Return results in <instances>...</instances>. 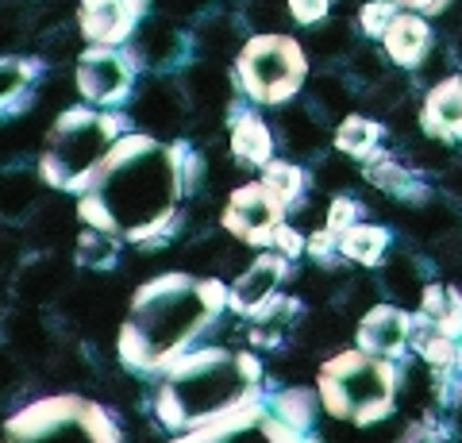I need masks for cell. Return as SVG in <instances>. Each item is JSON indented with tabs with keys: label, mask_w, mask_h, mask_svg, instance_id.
<instances>
[{
	"label": "cell",
	"mask_w": 462,
	"mask_h": 443,
	"mask_svg": "<svg viewBox=\"0 0 462 443\" xmlns=\"http://www.w3.org/2000/svg\"><path fill=\"white\" fill-rule=\"evenodd\" d=\"M227 443H320V439H316L312 432H297V428H289L285 420H278L266 409L254 424H247L243 432H236Z\"/></svg>",
	"instance_id": "cell-21"
},
{
	"label": "cell",
	"mask_w": 462,
	"mask_h": 443,
	"mask_svg": "<svg viewBox=\"0 0 462 443\" xmlns=\"http://www.w3.org/2000/svg\"><path fill=\"white\" fill-rule=\"evenodd\" d=\"M382 124H374L366 116H346L336 132V147L346 154V159H358V162H370L382 154Z\"/></svg>",
	"instance_id": "cell-18"
},
{
	"label": "cell",
	"mask_w": 462,
	"mask_h": 443,
	"mask_svg": "<svg viewBox=\"0 0 462 443\" xmlns=\"http://www.w3.org/2000/svg\"><path fill=\"white\" fill-rule=\"evenodd\" d=\"M143 12H147V0H81L78 32L85 42L127 47V39L139 32Z\"/></svg>",
	"instance_id": "cell-10"
},
{
	"label": "cell",
	"mask_w": 462,
	"mask_h": 443,
	"mask_svg": "<svg viewBox=\"0 0 462 443\" xmlns=\"http://www.w3.org/2000/svg\"><path fill=\"white\" fill-rule=\"evenodd\" d=\"M227 312V285L193 274H158L139 285L132 317L120 332V359L127 370L162 378L166 370L193 351L200 336L212 332Z\"/></svg>",
	"instance_id": "cell-1"
},
{
	"label": "cell",
	"mask_w": 462,
	"mask_h": 443,
	"mask_svg": "<svg viewBox=\"0 0 462 443\" xmlns=\"http://www.w3.org/2000/svg\"><path fill=\"white\" fill-rule=\"evenodd\" d=\"M132 132V120L116 108L74 105L54 120L47 135V151L39 159V174L62 193H81L89 185L97 162L112 151V143Z\"/></svg>",
	"instance_id": "cell-4"
},
{
	"label": "cell",
	"mask_w": 462,
	"mask_h": 443,
	"mask_svg": "<svg viewBox=\"0 0 462 443\" xmlns=\"http://www.w3.org/2000/svg\"><path fill=\"white\" fill-rule=\"evenodd\" d=\"M305 74H309V62L300 42L278 32L247 39L243 51L236 54V66H231V81H236V89L251 105L293 101L297 89L305 85Z\"/></svg>",
	"instance_id": "cell-6"
},
{
	"label": "cell",
	"mask_w": 462,
	"mask_h": 443,
	"mask_svg": "<svg viewBox=\"0 0 462 443\" xmlns=\"http://www.w3.org/2000/svg\"><path fill=\"white\" fill-rule=\"evenodd\" d=\"M309 254L316 263H331L339 254V235L331 232V227H324V232H312L309 235Z\"/></svg>",
	"instance_id": "cell-29"
},
{
	"label": "cell",
	"mask_w": 462,
	"mask_h": 443,
	"mask_svg": "<svg viewBox=\"0 0 462 443\" xmlns=\"http://www.w3.org/2000/svg\"><path fill=\"white\" fill-rule=\"evenodd\" d=\"M270 247L278 251V254H285V259H297V254H305V251H309V239L300 235L293 224H282L278 232H273V243H270Z\"/></svg>",
	"instance_id": "cell-27"
},
{
	"label": "cell",
	"mask_w": 462,
	"mask_h": 443,
	"mask_svg": "<svg viewBox=\"0 0 462 443\" xmlns=\"http://www.w3.org/2000/svg\"><path fill=\"white\" fill-rule=\"evenodd\" d=\"M328 8H331V0H289V16L305 27L320 23L328 16Z\"/></svg>",
	"instance_id": "cell-28"
},
{
	"label": "cell",
	"mask_w": 462,
	"mask_h": 443,
	"mask_svg": "<svg viewBox=\"0 0 462 443\" xmlns=\"http://www.w3.org/2000/svg\"><path fill=\"white\" fill-rule=\"evenodd\" d=\"M420 127L439 139V143H458L462 139V78H447L428 93Z\"/></svg>",
	"instance_id": "cell-13"
},
{
	"label": "cell",
	"mask_w": 462,
	"mask_h": 443,
	"mask_svg": "<svg viewBox=\"0 0 462 443\" xmlns=\"http://www.w3.org/2000/svg\"><path fill=\"white\" fill-rule=\"evenodd\" d=\"M74 81H78V93L85 97V105L120 108L127 97L135 93V81H139V51L89 42V47L78 54Z\"/></svg>",
	"instance_id": "cell-7"
},
{
	"label": "cell",
	"mask_w": 462,
	"mask_h": 443,
	"mask_svg": "<svg viewBox=\"0 0 462 443\" xmlns=\"http://www.w3.org/2000/svg\"><path fill=\"white\" fill-rule=\"evenodd\" d=\"M458 51H462V42H458Z\"/></svg>",
	"instance_id": "cell-31"
},
{
	"label": "cell",
	"mask_w": 462,
	"mask_h": 443,
	"mask_svg": "<svg viewBox=\"0 0 462 443\" xmlns=\"http://www.w3.org/2000/svg\"><path fill=\"white\" fill-rule=\"evenodd\" d=\"M397 382H401V370L393 359H378V355H366L363 347H355L320 366L316 393H320V405L328 417L366 428L389 417Z\"/></svg>",
	"instance_id": "cell-5"
},
{
	"label": "cell",
	"mask_w": 462,
	"mask_h": 443,
	"mask_svg": "<svg viewBox=\"0 0 462 443\" xmlns=\"http://www.w3.org/2000/svg\"><path fill=\"white\" fill-rule=\"evenodd\" d=\"M74 259L78 266H89V270H112L116 259H120V235H108L100 227H85L78 235Z\"/></svg>",
	"instance_id": "cell-22"
},
{
	"label": "cell",
	"mask_w": 462,
	"mask_h": 443,
	"mask_svg": "<svg viewBox=\"0 0 462 443\" xmlns=\"http://www.w3.org/2000/svg\"><path fill=\"white\" fill-rule=\"evenodd\" d=\"M81 193H93L108 208L116 235L127 243L166 239L178 224V205L185 201L173 174L170 143H158L147 132H127L116 139Z\"/></svg>",
	"instance_id": "cell-2"
},
{
	"label": "cell",
	"mask_w": 462,
	"mask_h": 443,
	"mask_svg": "<svg viewBox=\"0 0 462 443\" xmlns=\"http://www.w3.org/2000/svg\"><path fill=\"white\" fill-rule=\"evenodd\" d=\"M231 120V154H236L239 166H258L263 170L273 159V135L270 124L251 108H236L227 112Z\"/></svg>",
	"instance_id": "cell-15"
},
{
	"label": "cell",
	"mask_w": 462,
	"mask_h": 443,
	"mask_svg": "<svg viewBox=\"0 0 462 443\" xmlns=\"http://www.w3.org/2000/svg\"><path fill=\"white\" fill-rule=\"evenodd\" d=\"M397 5H409V8H416L420 16H439V12L451 5V0H397Z\"/></svg>",
	"instance_id": "cell-30"
},
{
	"label": "cell",
	"mask_w": 462,
	"mask_h": 443,
	"mask_svg": "<svg viewBox=\"0 0 462 443\" xmlns=\"http://www.w3.org/2000/svg\"><path fill=\"white\" fill-rule=\"evenodd\" d=\"M385 247H389V232L378 227V224L358 220L339 235V254L343 259H351V263H358V266H378Z\"/></svg>",
	"instance_id": "cell-17"
},
{
	"label": "cell",
	"mask_w": 462,
	"mask_h": 443,
	"mask_svg": "<svg viewBox=\"0 0 462 443\" xmlns=\"http://www.w3.org/2000/svg\"><path fill=\"white\" fill-rule=\"evenodd\" d=\"M300 312V305H297V297H270V301L254 312V332H251V339L254 343H263V347H273V343H282L285 339V332L293 328V317Z\"/></svg>",
	"instance_id": "cell-19"
},
{
	"label": "cell",
	"mask_w": 462,
	"mask_h": 443,
	"mask_svg": "<svg viewBox=\"0 0 462 443\" xmlns=\"http://www.w3.org/2000/svg\"><path fill=\"white\" fill-rule=\"evenodd\" d=\"M266 409L278 420H285L289 428H297V432H312L316 412H320V393L300 390V385H297V390H282L278 397H270Z\"/></svg>",
	"instance_id": "cell-20"
},
{
	"label": "cell",
	"mask_w": 462,
	"mask_h": 443,
	"mask_svg": "<svg viewBox=\"0 0 462 443\" xmlns=\"http://www.w3.org/2000/svg\"><path fill=\"white\" fill-rule=\"evenodd\" d=\"M366 181L378 185V189L393 193V197H420V185H416V174H409L401 162H393L389 154H378V159L366 162Z\"/></svg>",
	"instance_id": "cell-23"
},
{
	"label": "cell",
	"mask_w": 462,
	"mask_h": 443,
	"mask_svg": "<svg viewBox=\"0 0 462 443\" xmlns=\"http://www.w3.org/2000/svg\"><path fill=\"white\" fill-rule=\"evenodd\" d=\"M382 47H385L389 59L404 69L420 66L431 51V27L420 12H397L393 23H389L385 35H382Z\"/></svg>",
	"instance_id": "cell-14"
},
{
	"label": "cell",
	"mask_w": 462,
	"mask_h": 443,
	"mask_svg": "<svg viewBox=\"0 0 462 443\" xmlns=\"http://www.w3.org/2000/svg\"><path fill=\"white\" fill-rule=\"evenodd\" d=\"M39 62L35 59H0V116L27 108L32 89L39 81Z\"/></svg>",
	"instance_id": "cell-16"
},
{
	"label": "cell",
	"mask_w": 462,
	"mask_h": 443,
	"mask_svg": "<svg viewBox=\"0 0 462 443\" xmlns=\"http://www.w3.org/2000/svg\"><path fill=\"white\" fill-rule=\"evenodd\" d=\"M358 220H363V205L351 201V197H339V201L331 205V212H328V227H331L336 235H343L346 227L358 224Z\"/></svg>",
	"instance_id": "cell-26"
},
{
	"label": "cell",
	"mask_w": 462,
	"mask_h": 443,
	"mask_svg": "<svg viewBox=\"0 0 462 443\" xmlns=\"http://www.w3.org/2000/svg\"><path fill=\"white\" fill-rule=\"evenodd\" d=\"M81 409L85 401L74 393L42 397V401H32L5 424V436L8 443H97Z\"/></svg>",
	"instance_id": "cell-8"
},
{
	"label": "cell",
	"mask_w": 462,
	"mask_h": 443,
	"mask_svg": "<svg viewBox=\"0 0 462 443\" xmlns=\"http://www.w3.org/2000/svg\"><path fill=\"white\" fill-rule=\"evenodd\" d=\"M254 397H263V366L254 355L193 347L162 374L154 412L170 432H189V428L224 417Z\"/></svg>",
	"instance_id": "cell-3"
},
{
	"label": "cell",
	"mask_w": 462,
	"mask_h": 443,
	"mask_svg": "<svg viewBox=\"0 0 462 443\" xmlns=\"http://www.w3.org/2000/svg\"><path fill=\"white\" fill-rule=\"evenodd\" d=\"M393 16H397V0H366L363 12H358V27L370 39H382L385 27L393 23Z\"/></svg>",
	"instance_id": "cell-25"
},
{
	"label": "cell",
	"mask_w": 462,
	"mask_h": 443,
	"mask_svg": "<svg viewBox=\"0 0 462 443\" xmlns=\"http://www.w3.org/2000/svg\"><path fill=\"white\" fill-rule=\"evenodd\" d=\"M409 339H412V317L401 312L397 305L370 309L363 324H358V347L366 355H378V359H397V355H404Z\"/></svg>",
	"instance_id": "cell-12"
},
{
	"label": "cell",
	"mask_w": 462,
	"mask_h": 443,
	"mask_svg": "<svg viewBox=\"0 0 462 443\" xmlns=\"http://www.w3.org/2000/svg\"><path fill=\"white\" fill-rule=\"evenodd\" d=\"M285 263L289 259H285V254H278V251L258 254V259L227 285V309L239 312V317H254V312L263 309L270 297H278V285L289 274Z\"/></svg>",
	"instance_id": "cell-11"
},
{
	"label": "cell",
	"mask_w": 462,
	"mask_h": 443,
	"mask_svg": "<svg viewBox=\"0 0 462 443\" xmlns=\"http://www.w3.org/2000/svg\"><path fill=\"white\" fill-rule=\"evenodd\" d=\"M285 208L289 205L273 189H266L263 181H251V185H239V189L227 197L220 224L239 243H251V247H270L273 232L285 224Z\"/></svg>",
	"instance_id": "cell-9"
},
{
	"label": "cell",
	"mask_w": 462,
	"mask_h": 443,
	"mask_svg": "<svg viewBox=\"0 0 462 443\" xmlns=\"http://www.w3.org/2000/svg\"><path fill=\"white\" fill-rule=\"evenodd\" d=\"M263 185H266V189L278 193L285 205H297L300 197H305V185H309V178H305V170L293 166V162L270 159V162L263 166Z\"/></svg>",
	"instance_id": "cell-24"
}]
</instances>
